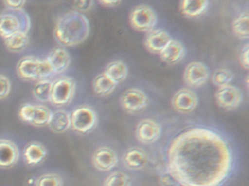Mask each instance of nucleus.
<instances>
[{
    "label": "nucleus",
    "instance_id": "33",
    "mask_svg": "<svg viewBox=\"0 0 249 186\" xmlns=\"http://www.w3.org/2000/svg\"><path fill=\"white\" fill-rule=\"evenodd\" d=\"M249 43H246V45H245V46H243V49H242L241 52H240V56H239L240 65H241L242 67L246 70H249Z\"/></svg>",
    "mask_w": 249,
    "mask_h": 186
},
{
    "label": "nucleus",
    "instance_id": "30",
    "mask_svg": "<svg viewBox=\"0 0 249 186\" xmlns=\"http://www.w3.org/2000/svg\"><path fill=\"white\" fill-rule=\"evenodd\" d=\"M64 180L57 173L49 172L37 177L36 186H63Z\"/></svg>",
    "mask_w": 249,
    "mask_h": 186
},
{
    "label": "nucleus",
    "instance_id": "7",
    "mask_svg": "<svg viewBox=\"0 0 249 186\" xmlns=\"http://www.w3.org/2000/svg\"><path fill=\"white\" fill-rule=\"evenodd\" d=\"M129 18L132 29L146 33L156 29L158 22L157 12L148 4H138L134 7L129 13Z\"/></svg>",
    "mask_w": 249,
    "mask_h": 186
},
{
    "label": "nucleus",
    "instance_id": "22",
    "mask_svg": "<svg viewBox=\"0 0 249 186\" xmlns=\"http://www.w3.org/2000/svg\"><path fill=\"white\" fill-rule=\"evenodd\" d=\"M48 126L55 133H65L71 128V113L63 109L52 112Z\"/></svg>",
    "mask_w": 249,
    "mask_h": 186
},
{
    "label": "nucleus",
    "instance_id": "6",
    "mask_svg": "<svg viewBox=\"0 0 249 186\" xmlns=\"http://www.w3.org/2000/svg\"><path fill=\"white\" fill-rule=\"evenodd\" d=\"M76 92V82L68 76L59 77L52 81L50 103L57 107L68 106L73 100Z\"/></svg>",
    "mask_w": 249,
    "mask_h": 186
},
{
    "label": "nucleus",
    "instance_id": "3",
    "mask_svg": "<svg viewBox=\"0 0 249 186\" xmlns=\"http://www.w3.org/2000/svg\"><path fill=\"white\" fill-rule=\"evenodd\" d=\"M31 18L24 9H6L0 13V36L4 39L17 33H28Z\"/></svg>",
    "mask_w": 249,
    "mask_h": 186
},
{
    "label": "nucleus",
    "instance_id": "29",
    "mask_svg": "<svg viewBox=\"0 0 249 186\" xmlns=\"http://www.w3.org/2000/svg\"><path fill=\"white\" fill-rule=\"evenodd\" d=\"M130 177L124 171H116L109 174L105 180L103 186H131Z\"/></svg>",
    "mask_w": 249,
    "mask_h": 186
},
{
    "label": "nucleus",
    "instance_id": "1",
    "mask_svg": "<svg viewBox=\"0 0 249 186\" xmlns=\"http://www.w3.org/2000/svg\"><path fill=\"white\" fill-rule=\"evenodd\" d=\"M167 158L169 175L180 186H222L235 168L231 142L208 126H194L175 137Z\"/></svg>",
    "mask_w": 249,
    "mask_h": 186
},
{
    "label": "nucleus",
    "instance_id": "17",
    "mask_svg": "<svg viewBox=\"0 0 249 186\" xmlns=\"http://www.w3.org/2000/svg\"><path fill=\"white\" fill-rule=\"evenodd\" d=\"M46 60L52 68L53 74H60L65 72L72 61L68 51L62 46L53 48L50 51Z\"/></svg>",
    "mask_w": 249,
    "mask_h": 186
},
{
    "label": "nucleus",
    "instance_id": "26",
    "mask_svg": "<svg viewBox=\"0 0 249 186\" xmlns=\"http://www.w3.org/2000/svg\"><path fill=\"white\" fill-rule=\"evenodd\" d=\"M30 43L28 33H20L5 39L7 49L14 53L23 52Z\"/></svg>",
    "mask_w": 249,
    "mask_h": 186
},
{
    "label": "nucleus",
    "instance_id": "9",
    "mask_svg": "<svg viewBox=\"0 0 249 186\" xmlns=\"http://www.w3.org/2000/svg\"><path fill=\"white\" fill-rule=\"evenodd\" d=\"M120 105L128 113H137L145 110L149 99L145 92L136 87L127 89L120 96Z\"/></svg>",
    "mask_w": 249,
    "mask_h": 186
},
{
    "label": "nucleus",
    "instance_id": "21",
    "mask_svg": "<svg viewBox=\"0 0 249 186\" xmlns=\"http://www.w3.org/2000/svg\"><path fill=\"white\" fill-rule=\"evenodd\" d=\"M207 0H183L179 4L180 13L188 18H195L202 16L209 7Z\"/></svg>",
    "mask_w": 249,
    "mask_h": 186
},
{
    "label": "nucleus",
    "instance_id": "24",
    "mask_svg": "<svg viewBox=\"0 0 249 186\" xmlns=\"http://www.w3.org/2000/svg\"><path fill=\"white\" fill-rule=\"evenodd\" d=\"M105 73L115 82H123L127 78L129 74V68L126 62L121 60L111 61L106 65Z\"/></svg>",
    "mask_w": 249,
    "mask_h": 186
},
{
    "label": "nucleus",
    "instance_id": "8",
    "mask_svg": "<svg viewBox=\"0 0 249 186\" xmlns=\"http://www.w3.org/2000/svg\"><path fill=\"white\" fill-rule=\"evenodd\" d=\"M52 113L48 106L36 103H24L18 110V116L23 122L38 128L48 126Z\"/></svg>",
    "mask_w": 249,
    "mask_h": 186
},
{
    "label": "nucleus",
    "instance_id": "12",
    "mask_svg": "<svg viewBox=\"0 0 249 186\" xmlns=\"http://www.w3.org/2000/svg\"><path fill=\"white\" fill-rule=\"evenodd\" d=\"M199 104V97L193 90L182 88L173 94L171 105L173 109L180 113H189L195 110Z\"/></svg>",
    "mask_w": 249,
    "mask_h": 186
},
{
    "label": "nucleus",
    "instance_id": "16",
    "mask_svg": "<svg viewBox=\"0 0 249 186\" xmlns=\"http://www.w3.org/2000/svg\"><path fill=\"white\" fill-rule=\"evenodd\" d=\"M173 38L170 33L163 29H154L148 32L145 37V48L154 55H160Z\"/></svg>",
    "mask_w": 249,
    "mask_h": 186
},
{
    "label": "nucleus",
    "instance_id": "20",
    "mask_svg": "<svg viewBox=\"0 0 249 186\" xmlns=\"http://www.w3.org/2000/svg\"><path fill=\"white\" fill-rule=\"evenodd\" d=\"M47 155L48 150L46 147L37 141L29 142L23 151L24 163L30 167H35L43 163Z\"/></svg>",
    "mask_w": 249,
    "mask_h": 186
},
{
    "label": "nucleus",
    "instance_id": "2",
    "mask_svg": "<svg viewBox=\"0 0 249 186\" xmlns=\"http://www.w3.org/2000/svg\"><path fill=\"white\" fill-rule=\"evenodd\" d=\"M90 23L87 16L71 10L58 18L54 28L56 42L63 46H73L83 43L89 36Z\"/></svg>",
    "mask_w": 249,
    "mask_h": 186
},
{
    "label": "nucleus",
    "instance_id": "5",
    "mask_svg": "<svg viewBox=\"0 0 249 186\" xmlns=\"http://www.w3.org/2000/svg\"><path fill=\"white\" fill-rule=\"evenodd\" d=\"M71 128L79 134H87L98 124V115L89 105H81L71 113Z\"/></svg>",
    "mask_w": 249,
    "mask_h": 186
},
{
    "label": "nucleus",
    "instance_id": "13",
    "mask_svg": "<svg viewBox=\"0 0 249 186\" xmlns=\"http://www.w3.org/2000/svg\"><path fill=\"white\" fill-rule=\"evenodd\" d=\"M161 125L151 119H144L140 121L135 129V136L141 143L150 145L158 140L161 137Z\"/></svg>",
    "mask_w": 249,
    "mask_h": 186
},
{
    "label": "nucleus",
    "instance_id": "27",
    "mask_svg": "<svg viewBox=\"0 0 249 186\" xmlns=\"http://www.w3.org/2000/svg\"><path fill=\"white\" fill-rule=\"evenodd\" d=\"M52 81L46 79L37 81L33 87V94L35 98L39 101L46 103L50 102L51 94H52Z\"/></svg>",
    "mask_w": 249,
    "mask_h": 186
},
{
    "label": "nucleus",
    "instance_id": "25",
    "mask_svg": "<svg viewBox=\"0 0 249 186\" xmlns=\"http://www.w3.org/2000/svg\"><path fill=\"white\" fill-rule=\"evenodd\" d=\"M232 31L239 39L248 40L249 38V15L248 10L243 11L233 21Z\"/></svg>",
    "mask_w": 249,
    "mask_h": 186
},
{
    "label": "nucleus",
    "instance_id": "32",
    "mask_svg": "<svg viewBox=\"0 0 249 186\" xmlns=\"http://www.w3.org/2000/svg\"><path fill=\"white\" fill-rule=\"evenodd\" d=\"M94 1H74L73 7L76 11L83 13L84 12L89 11L94 6Z\"/></svg>",
    "mask_w": 249,
    "mask_h": 186
},
{
    "label": "nucleus",
    "instance_id": "34",
    "mask_svg": "<svg viewBox=\"0 0 249 186\" xmlns=\"http://www.w3.org/2000/svg\"><path fill=\"white\" fill-rule=\"evenodd\" d=\"M4 4L6 6L7 9H11V10H19L23 9L25 5V1H5Z\"/></svg>",
    "mask_w": 249,
    "mask_h": 186
},
{
    "label": "nucleus",
    "instance_id": "23",
    "mask_svg": "<svg viewBox=\"0 0 249 186\" xmlns=\"http://www.w3.org/2000/svg\"><path fill=\"white\" fill-rule=\"evenodd\" d=\"M117 86V83L113 81L105 72L97 74L93 80V90L100 97L110 95L116 90Z\"/></svg>",
    "mask_w": 249,
    "mask_h": 186
},
{
    "label": "nucleus",
    "instance_id": "14",
    "mask_svg": "<svg viewBox=\"0 0 249 186\" xmlns=\"http://www.w3.org/2000/svg\"><path fill=\"white\" fill-rule=\"evenodd\" d=\"M91 162L99 171H108L117 166L119 157L116 151L110 147L102 146L94 151Z\"/></svg>",
    "mask_w": 249,
    "mask_h": 186
},
{
    "label": "nucleus",
    "instance_id": "15",
    "mask_svg": "<svg viewBox=\"0 0 249 186\" xmlns=\"http://www.w3.org/2000/svg\"><path fill=\"white\" fill-rule=\"evenodd\" d=\"M19 158L18 145L11 140L0 138V169L12 168L18 163Z\"/></svg>",
    "mask_w": 249,
    "mask_h": 186
},
{
    "label": "nucleus",
    "instance_id": "31",
    "mask_svg": "<svg viewBox=\"0 0 249 186\" xmlns=\"http://www.w3.org/2000/svg\"><path fill=\"white\" fill-rule=\"evenodd\" d=\"M11 81L7 76L0 74V100L7 98L11 91Z\"/></svg>",
    "mask_w": 249,
    "mask_h": 186
},
{
    "label": "nucleus",
    "instance_id": "4",
    "mask_svg": "<svg viewBox=\"0 0 249 186\" xmlns=\"http://www.w3.org/2000/svg\"><path fill=\"white\" fill-rule=\"evenodd\" d=\"M17 74L24 81H40L53 75L46 60L27 55L23 57L17 65Z\"/></svg>",
    "mask_w": 249,
    "mask_h": 186
},
{
    "label": "nucleus",
    "instance_id": "35",
    "mask_svg": "<svg viewBox=\"0 0 249 186\" xmlns=\"http://www.w3.org/2000/svg\"><path fill=\"white\" fill-rule=\"evenodd\" d=\"M99 3L103 7H118L119 4H122V1H118V0H102V1H99Z\"/></svg>",
    "mask_w": 249,
    "mask_h": 186
},
{
    "label": "nucleus",
    "instance_id": "10",
    "mask_svg": "<svg viewBox=\"0 0 249 186\" xmlns=\"http://www.w3.org/2000/svg\"><path fill=\"white\" fill-rule=\"evenodd\" d=\"M210 69L205 62L193 61L189 62L183 74L185 84L191 88H199L208 82Z\"/></svg>",
    "mask_w": 249,
    "mask_h": 186
},
{
    "label": "nucleus",
    "instance_id": "18",
    "mask_svg": "<svg viewBox=\"0 0 249 186\" xmlns=\"http://www.w3.org/2000/svg\"><path fill=\"white\" fill-rule=\"evenodd\" d=\"M122 161L127 170H141L148 164V155L142 148L132 147L124 153Z\"/></svg>",
    "mask_w": 249,
    "mask_h": 186
},
{
    "label": "nucleus",
    "instance_id": "19",
    "mask_svg": "<svg viewBox=\"0 0 249 186\" xmlns=\"http://www.w3.org/2000/svg\"><path fill=\"white\" fill-rule=\"evenodd\" d=\"M186 55V48L181 41L172 39L160 54V58L167 65H174L181 62Z\"/></svg>",
    "mask_w": 249,
    "mask_h": 186
},
{
    "label": "nucleus",
    "instance_id": "11",
    "mask_svg": "<svg viewBox=\"0 0 249 186\" xmlns=\"http://www.w3.org/2000/svg\"><path fill=\"white\" fill-rule=\"evenodd\" d=\"M217 105L226 110H234L239 107L243 100V94L239 87L231 84L217 89L215 93Z\"/></svg>",
    "mask_w": 249,
    "mask_h": 186
},
{
    "label": "nucleus",
    "instance_id": "28",
    "mask_svg": "<svg viewBox=\"0 0 249 186\" xmlns=\"http://www.w3.org/2000/svg\"><path fill=\"white\" fill-rule=\"evenodd\" d=\"M234 74L230 70L218 68L213 73L211 79L213 84L219 88L230 84L231 81L234 79Z\"/></svg>",
    "mask_w": 249,
    "mask_h": 186
},
{
    "label": "nucleus",
    "instance_id": "36",
    "mask_svg": "<svg viewBox=\"0 0 249 186\" xmlns=\"http://www.w3.org/2000/svg\"></svg>",
    "mask_w": 249,
    "mask_h": 186
}]
</instances>
